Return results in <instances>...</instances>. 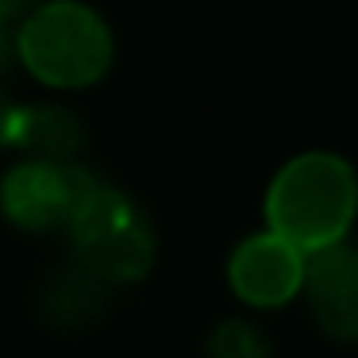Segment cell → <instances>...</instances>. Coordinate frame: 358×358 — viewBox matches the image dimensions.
<instances>
[{"label": "cell", "instance_id": "obj_11", "mask_svg": "<svg viewBox=\"0 0 358 358\" xmlns=\"http://www.w3.org/2000/svg\"><path fill=\"white\" fill-rule=\"evenodd\" d=\"M20 50V35L8 31V20H0V70L12 62V55Z\"/></svg>", "mask_w": 358, "mask_h": 358}, {"label": "cell", "instance_id": "obj_6", "mask_svg": "<svg viewBox=\"0 0 358 358\" xmlns=\"http://www.w3.org/2000/svg\"><path fill=\"white\" fill-rule=\"evenodd\" d=\"M304 285L320 327L339 343H358V250L339 243L316 250Z\"/></svg>", "mask_w": 358, "mask_h": 358}, {"label": "cell", "instance_id": "obj_9", "mask_svg": "<svg viewBox=\"0 0 358 358\" xmlns=\"http://www.w3.org/2000/svg\"><path fill=\"white\" fill-rule=\"evenodd\" d=\"M270 343L247 320H227L212 331L208 339V358H270Z\"/></svg>", "mask_w": 358, "mask_h": 358}, {"label": "cell", "instance_id": "obj_2", "mask_svg": "<svg viewBox=\"0 0 358 358\" xmlns=\"http://www.w3.org/2000/svg\"><path fill=\"white\" fill-rule=\"evenodd\" d=\"M20 58L47 85L78 89L108 70L112 35L81 4H39L20 27Z\"/></svg>", "mask_w": 358, "mask_h": 358}, {"label": "cell", "instance_id": "obj_8", "mask_svg": "<svg viewBox=\"0 0 358 358\" xmlns=\"http://www.w3.org/2000/svg\"><path fill=\"white\" fill-rule=\"evenodd\" d=\"M12 143L31 150L35 158H47V162H70L81 150V143H85V131H81L73 112L43 104V108H20L16 112Z\"/></svg>", "mask_w": 358, "mask_h": 358}, {"label": "cell", "instance_id": "obj_7", "mask_svg": "<svg viewBox=\"0 0 358 358\" xmlns=\"http://www.w3.org/2000/svg\"><path fill=\"white\" fill-rule=\"evenodd\" d=\"M108 278H101L96 270H89L85 262L66 266L55 278L43 285L39 296V316L47 327H58V331H73V327L93 324L96 316L108 304Z\"/></svg>", "mask_w": 358, "mask_h": 358}, {"label": "cell", "instance_id": "obj_3", "mask_svg": "<svg viewBox=\"0 0 358 358\" xmlns=\"http://www.w3.org/2000/svg\"><path fill=\"white\" fill-rule=\"evenodd\" d=\"M70 243L78 262L108 281H139L155 262V231L124 193L96 181L73 208Z\"/></svg>", "mask_w": 358, "mask_h": 358}, {"label": "cell", "instance_id": "obj_12", "mask_svg": "<svg viewBox=\"0 0 358 358\" xmlns=\"http://www.w3.org/2000/svg\"><path fill=\"white\" fill-rule=\"evenodd\" d=\"M43 0H0V20H16L20 12H35Z\"/></svg>", "mask_w": 358, "mask_h": 358}, {"label": "cell", "instance_id": "obj_10", "mask_svg": "<svg viewBox=\"0 0 358 358\" xmlns=\"http://www.w3.org/2000/svg\"><path fill=\"white\" fill-rule=\"evenodd\" d=\"M16 104H8V96L0 93V147L12 143V131H16Z\"/></svg>", "mask_w": 358, "mask_h": 358}, {"label": "cell", "instance_id": "obj_5", "mask_svg": "<svg viewBox=\"0 0 358 358\" xmlns=\"http://www.w3.org/2000/svg\"><path fill=\"white\" fill-rule=\"evenodd\" d=\"M304 273H308L304 250L281 239L278 231L247 239L231 258V289L247 304H262V308L285 304L304 285Z\"/></svg>", "mask_w": 358, "mask_h": 358}, {"label": "cell", "instance_id": "obj_4", "mask_svg": "<svg viewBox=\"0 0 358 358\" xmlns=\"http://www.w3.org/2000/svg\"><path fill=\"white\" fill-rule=\"evenodd\" d=\"M93 185L96 181L81 166L35 158L27 166H16L4 178V185H0V208H4V216L12 224L31 227V231L66 227L73 208L81 204V196Z\"/></svg>", "mask_w": 358, "mask_h": 358}, {"label": "cell", "instance_id": "obj_1", "mask_svg": "<svg viewBox=\"0 0 358 358\" xmlns=\"http://www.w3.org/2000/svg\"><path fill=\"white\" fill-rule=\"evenodd\" d=\"M358 212V181L343 158L304 155L273 178L266 196L270 227L304 255L327 250L347 235Z\"/></svg>", "mask_w": 358, "mask_h": 358}]
</instances>
